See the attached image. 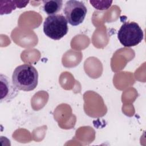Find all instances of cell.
<instances>
[{"label": "cell", "instance_id": "cell-3", "mask_svg": "<svg viewBox=\"0 0 146 146\" xmlns=\"http://www.w3.org/2000/svg\"><path fill=\"white\" fill-rule=\"evenodd\" d=\"M117 38L124 47L137 46L144 38V34L139 25L135 22H124L117 33Z\"/></svg>", "mask_w": 146, "mask_h": 146}, {"label": "cell", "instance_id": "cell-5", "mask_svg": "<svg viewBox=\"0 0 146 146\" xmlns=\"http://www.w3.org/2000/svg\"><path fill=\"white\" fill-rule=\"evenodd\" d=\"M19 90L7 76L0 75V102L8 103L19 94Z\"/></svg>", "mask_w": 146, "mask_h": 146}, {"label": "cell", "instance_id": "cell-4", "mask_svg": "<svg viewBox=\"0 0 146 146\" xmlns=\"http://www.w3.org/2000/svg\"><path fill=\"white\" fill-rule=\"evenodd\" d=\"M87 11V9L84 2L75 0L67 1L63 9L68 23L74 26H78L83 22Z\"/></svg>", "mask_w": 146, "mask_h": 146}, {"label": "cell", "instance_id": "cell-7", "mask_svg": "<svg viewBox=\"0 0 146 146\" xmlns=\"http://www.w3.org/2000/svg\"><path fill=\"white\" fill-rule=\"evenodd\" d=\"M90 3L96 9L99 10H107L112 3V1H90Z\"/></svg>", "mask_w": 146, "mask_h": 146}, {"label": "cell", "instance_id": "cell-1", "mask_svg": "<svg viewBox=\"0 0 146 146\" xmlns=\"http://www.w3.org/2000/svg\"><path fill=\"white\" fill-rule=\"evenodd\" d=\"M12 82L19 90L30 91L38 85V73L32 65L24 64L17 66L12 75Z\"/></svg>", "mask_w": 146, "mask_h": 146}, {"label": "cell", "instance_id": "cell-6", "mask_svg": "<svg viewBox=\"0 0 146 146\" xmlns=\"http://www.w3.org/2000/svg\"><path fill=\"white\" fill-rule=\"evenodd\" d=\"M63 1L60 0H50L43 1V10L48 15L56 14L60 11Z\"/></svg>", "mask_w": 146, "mask_h": 146}, {"label": "cell", "instance_id": "cell-2", "mask_svg": "<svg viewBox=\"0 0 146 146\" xmlns=\"http://www.w3.org/2000/svg\"><path fill=\"white\" fill-rule=\"evenodd\" d=\"M68 22L62 14L48 15L43 23V32L46 36L54 40H59L68 31Z\"/></svg>", "mask_w": 146, "mask_h": 146}]
</instances>
